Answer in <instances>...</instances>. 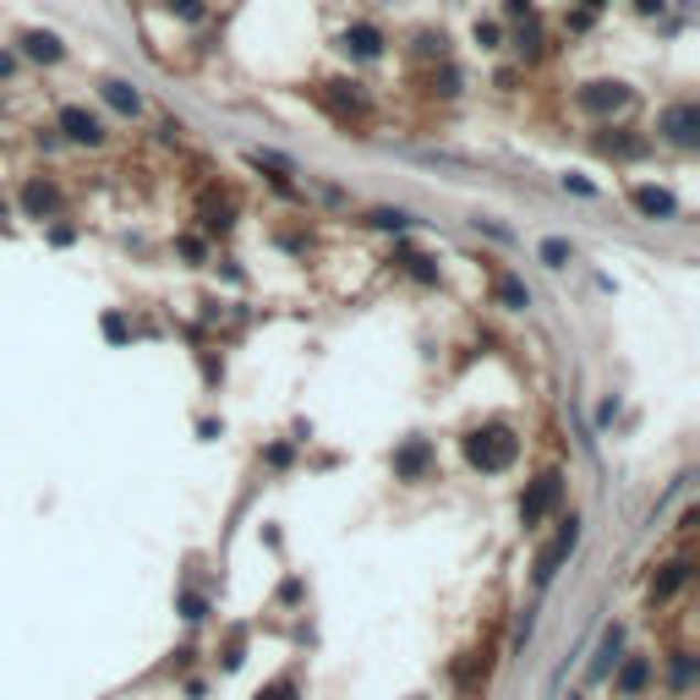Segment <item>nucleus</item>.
Wrapping results in <instances>:
<instances>
[{
	"label": "nucleus",
	"mask_w": 700,
	"mask_h": 700,
	"mask_svg": "<svg viewBox=\"0 0 700 700\" xmlns=\"http://www.w3.org/2000/svg\"><path fill=\"white\" fill-rule=\"evenodd\" d=\"M22 55L55 66V61H66V44H61L55 33H44V28H28V33H22Z\"/></svg>",
	"instance_id": "nucleus-10"
},
{
	"label": "nucleus",
	"mask_w": 700,
	"mask_h": 700,
	"mask_svg": "<svg viewBox=\"0 0 700 700\" xmlns=\"http://www.w3.org/2000/svg\"><path fill=\"white\" fill-rule=\"evenodd\" d=\"M629 203H635L646 219H674V214H679V197H674L668 186H635Z\"/></svg>",
	"instance_id": "nucleus-8"
},
{
	"label": "nucleus",
	"mask_w": 700,
	"mask_h": 700,
	"mask_svg": "<svg viewBox=\"0 0 700 700\" xmlns=\"http://www.w3.org/2000/svg\"><path fill=\"white\" fill-rule=\"evenodd\" d=\"M427 465H432V443H427V438H411V443L395 454V476H400V482H421Z\"/></svg>",
	"instance_id": "nucleus-9"
},
{
	"label": "nucleus",
	"mask_w": 700,
	"mask_h": 700,
	"mask_svg": "<svg viewBox=\"0 0 700 700\" xmlns=\"http://www.w3.org/2000/svg\"><path fill=\"white\" fill-rule=\"evenodd\" d=\"M657 132H663L668 142H679V148H696V142H700V105H696V99L668 105V110H663V121H657Z\"/></svg>",
	"instance_id": "nucleus-5"
},
{
	"label": "nucleus",
	"mask_w": 700,
	"mask_h": 700,
	"mask_svg": "<svg viewBox=\"0 0 700 700\" xmlns=\"http://www.w3.org/2000/svg\"><path fill=\"white\" fill-rule=\"evenodd\" d=\"M105 105H110V110H121V116H142L138 88H127V83H105Z\"/></svg>",
	"instance_id": "nucleus-16"
},
{
	"label": "nucleus",
	"mask_w": 700,
	"mask_h": 700,
	"mask_svg": "<svg viewBox=\"0 0 700 700\" xmlns=\"http://www.w3.org/2000/svg\"><path fill=\"white\" fill-rule=\"evenodd\" d=\"M340 50H345L351 61H378V55H384V28H378V22H351V28L340 33Z\"/></svg>",
	"instance_id": "nucleus-6"
},
{
	"label": "nucleus",
	"mask_w": 700,
	"mask_h": 700,
	"mask_svg": "<svg viewBox=\"0 0 700 700\" xmlns=\"http://www.w3.org/2000/svg\"><path fill=\"white\" fill-rule=\"evenodd\" d=\"M400 263H406V269H411L417 280H438V269H432V263H427L421 252H400Z\"/></svg>",
	"instance_id": "nucleus-23"
},
{
	"label": "nucleus",
	"mask_w": 700,
	"mask_h": 700,
	"mask_svg": "<svg viewBox=\"0 0 700 700\" xmlns=\"http://www.w3.org/2000/svg\"><path fill=\"white\" fill-rule=\"evenodd\" d=\"M690 679H696V663H690V651H674V685L685 690Z\"/></svg>",
	"instance_id": "nucleus-22"
},
{
	"label": "nucleus",
	"mask_w": 700,
	"mask_h": 700,
	"mask_svg": "<svg viewBox=\"0 0 700 700\" xmlns=\"http://www.w3.org/2000/svg\"><path fill=\"white\" fill-rule=\"evenodd\" d=\"M685 580H690V563H685V559L668 563V569H663V580H651V602H668V596H674Z\"/></svg>",
	"instance_id": "nucleus-15"
},
{
	"label": "nucleus",
	"mask_w": 700,
	"mask_h": 700,
	"mask_svg": "<svg viewBox=\"0 0 700 700\" xmlns=\"http://www.w3.org/2000/svg\"><path fill=\"white\" fill-rule=\"evenodd\" d=\"M618 651H624V629H607V635H602V646H596V663H591V679H607V668L618 663Z\"/></svg>",
	"instance_id": "nucleus-12"
},
{
	"label": "nucleus",
	"mask_w": 700,
	"mask_h": 700,
	"mask_svg": "<svg viewBox=\"0 0 700 700\" xmlns=\"http://www.w3.org/2000/svg\"><path fill=\"white\" fill-rule=\"evenodd\" d=\"M574 105H580V110H591V116H618V110H629V105H635V88H629V83L602 77V83H585V88L574 94Z\"/></svg>",
	"instance_id": "nucleus-4"
},
{
	"label": "nucleus",
	"mask_w": 700,
	"mask_h": 700,
	"mask_svg": "<svg viewBox=\"0 0 700 700\" xmlns=\"http://www.w3.org/2000/svg\"><path fill=\"white\" fill-rule=\"evenodd\" d=\"M105 334H110V340H127V323H121V317L110 312V317H105Z\"/></svg>",
	"instance_id": "nucleus-26"
},
{
	"label": "nucleus",
	"mask_w": 700,
	"mask_h": 700,
	"mask_svg": "<svg viewBox=\"0 0 700 700\" xmlns=\"http://www.w3.org/2000/svg\"><path fill=\"white\" fill-rule=\"evenodd\" d=\"M295 696H301V690H295V679L284 674V679H274V685H263L252 700H295Z\"/></svg>",
	"instance_id": "nucleus-19"
},
{
	"label": "nucleus",
	"mask_w": 700,
	"mask_h": 700,
	"mask_svg": "<svg viewBox=\"0 0 700 700\" xmlns=\"http://www.w3.org/2000/svg\"><path fill=\"white\" fill-rule=\"evenodd\" d=\"M61 132H66V142L99 148V142H105V121H99L88 105H66V110H61Z\"/></svg>",
	"instance_id": "nucleus-7"
},
{
	"label": "nucleus",
	"mask_w": 700,
	"mask_h": 700,
	"mask_svg": "<svg viewBox=\"0 0 700 700\" xmlns=\"http://www.w3.org/2000/svg\"><path fill=\"white\" fill-rule=\"evenodd\" d=\"M164 11H175L181 22H203V11H208V6H203V0H164Z\"/></svg>",
	"instance_id": "nucleus-20"
},
{
	"label": "nucleus",
	"mask_w": 700,
	"mask_h": 700,
	"mask_svg": "<svg viewBox=\"0 0 700 700\" xmlns=\"http://www.w3.org/2000/svg\"><path fill=\"white\" fill-rule=\"evenodd\" d=\"M181 613H186V618H208V607H203V596H181Z\"/></svg>",
	"instance_id": "nucleus-24"
},
{
	"label": "nucleus",
	"mask_w": 700,
	"mask_h": 700,
	"mask_svg": "<svg viewBox=\"0 0 700 700\" xmlns=\"http://www.w3.org/2000/svg\"><path fill=\"white\" fill-rule=\"evenodd\" d=\"M493 290H498V301H504L509 312H526V306H531V290L515 280V274H498V280H493Z\"/></svg>",
	"instance_id": "nucleus-14"
},
{
	"label": "nucleus",
	"mask_w": 700,
	"mask_h": 700,
	"mask_svg": "<svg viewBox=\"0 0 700 700\" xmlns=\"http://www.w3.org/2000/svg\"><path fill=\"white\" fill-rule=\"evenodd\" d=\"M580 548V520L569 515V520H559V531H553V542L537 553V563H531V574H537V585H553L559 580V569L569 563V553Z\"/></svg>",
	"instance_id": "nucleus-3"
},
{
	"label": "nucleus",
	"mask_w": 700,
	"mask_h": 700,
	"mask_svg": "<svg viewBox=\"0 0 700 700\" xmlns=\"http://www.w3.org/2000/svg\"><path fill=\"white\" fill-rule=\"evenodd\" d=\"M646 679H651V657H629L624 674H618V696H640Z\"/></svg>",
	"instance_id": "nucleus-13"
},
{
	"label": "nucleus",
	"mask_w": 700,
	"mask_h": 700,
	"mask_svg": "<svg viewBox=\"0 0 700 700\" xmlns=\"http://www.w3.org/2000/svg\"><path fill=\"white\" fill-rule=\"evenodd\" d=\"M559 504H563V471H542V476L520 493V526H526V531H537V526H542Z\"/></svg>",
	"instance_id": "nucleus-2"
},
{
	"label": "nucleus",
	"mask_w": 700,
	"mask_h": 700,
	"mask_svg": "<svg viewBox=\"0 0 700 700\" xmlns=\"http://www.w3.org/2000/svg\"><path fill=\"white\" fill-rule=\"evenodd\" d=\"M504 11H509V17H520V11H526V17H531V0H509V6H504Z\"/></svg>",
	"instance_id": "nucleus-27"
},
{
	"label": "nucleus",
	"mask_w": 700,
	"mask_h": 700,
	"mask_svg": "<svg viewBox=\"0 0 700 700\" xmlns=\"http://www.w3.org/2000/svg\"><path fill=\"white\" fill-rule=\"evenodd\" d=\"M476 39H482V44H487V50H498V28H493V22H487V28H482V22H476Z\"/></svg>",
	"instance_id": "nucleus-25"
},
{
	"label": "nucleus",
	"mask_w": 700,
	"mask_h": 700,
	"mask_svg": "<svg viewBox=\"0 0 700 700\" xmlns=\"http://www.w3.org/2000/svg\"><path fill=\"white\" fill-rule=\"evenodd\" d=\"M607 153H618V159H635V153H646V142L640 138H602Z\"/></svg>",
	"instance_id": "nucleus-21"
},
{
	"label": "nucleus",
	"mask_w": 700,
	"mask_h": 700,
	"mask_svg": "<svg viewBox=\"0 0 700 700\" xmlns=\"http://www.w3.org/2000/svg\"><path fill=\"white\" fill-rule=\"evenodd\" d=\"M465 460H471L482 476H498V471H509V465L520 460V438H515V427H504V421H487V427H476V432L465 438Z\"/></svg>",
	"instance_id": "nucleus-1"
},
{
	"label": "nucleus",
	"mask_w": 700,
	"mask_h": 700,
	"mask_svg": "<svg viewBox=\"0 0 700 700\" xmlns=\"http://www.w3.org/2000/svg\"><path fill=\"white\" fill-rule=\"evenodd\" d=\"M55 203H61V192H55L50 181H28V192H22V214H28V219H50Z\"/></svg>",
	"instance_id": "nucleus-11"
},
{
	"label": "nucleus",
	"mask_w": 700,
	"mask_h": 700,
	"mask_svg": "<svg viewBox=\"0 0 700 700\" xmlns=\"http://www.w3.org/2000/svg\"><path fill=\"white\" fill-rule=\"evenodd\" d=\"M367 225H378V230H411V214L406 208H378Z\"/></svg>",
	"instance_id": "nucleus-18"
},
{
	"label": "nucleus",
	"mask_w": 700,
	"mask_h": 700,
	"mask_svg": "<svg viewBox=\"0 0 700 700\" xmlns=\"http://www.w3.org/2000/svg\"><path fill=\"white\" fill-rule=\"evenodd\" d=\"M635 6H640V11H663V0H635Z\"/></svg>",
	"instance_id": "nucleus-28"
},
{
	"label": "nucleus",
	"mask_w": 700,
	"mask_h": 700,
	"mask_svg": "<svg viewBox=\"0 0 700 700\" xmlns=\"http://www.w3.org/2000/svg\"><path fill=\"white\" fill-rule=\"evenodd\" d=\"M585 6H607V0H585Z\"/></svg>",
	"instance_id": "nucleus-29"
},
{
	"label": "nucleus",
	"mask_w": 700,
	"mask_h": 700,
	"mask_svg": "<svg viewBox=\"0 0 700 700\" xmlns=\"http://www.w3.org/2000/svg\"><path fill=\"white\" fill-rule=\"evenodd\" d=\"M569 258H574V247H569L563 236H548V241H542V263H548V269H563Z\"/></svg>",
	"instance_id": "nucleus-17"
}]
</instances>
